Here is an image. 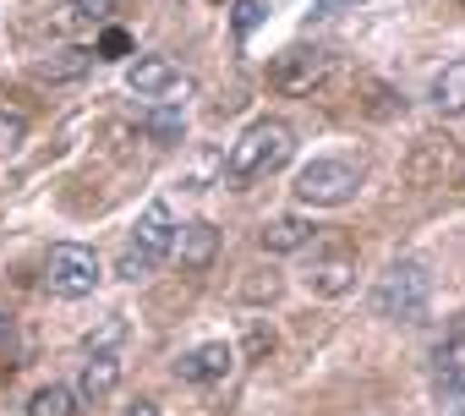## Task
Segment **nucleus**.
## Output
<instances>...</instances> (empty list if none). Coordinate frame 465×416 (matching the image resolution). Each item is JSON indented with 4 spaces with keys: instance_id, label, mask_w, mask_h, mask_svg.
<instances>
[{
    "instance_id": "f257e3e1",
    "label": "nucleus",
    "mask_w": 465,
    "mask_h": 416,
    "mask_svg": "<svg viewBox=\"0 0 465 416\" xmlns=\"http://www.w3.org/2000/svg\"><path fill=\"white\" fill-rule=\"evenodd\" d=\"M291 154H296V132H291L285 121H269V115H263V121H252V126L236 137V148H230V159H224V181H230V186H247V181L280 170Z\"/></svg>"
},
{
    "instance_id": "f03ea898",
    "label": "nucleus",
    "mask_w": 465,
    "mask_h": 416,
    "mask_svg": "<svg viewBox=\"0 0 465 416\" xmlns=\"http://www.w3.org/2000/svg\"><path fill=\"white\" fill-rule=\"evenodd\" d=\"M170 253H175V214H170V203H148L132 225V236H126V247H121V258H115V274L148 280Z\"/></svg>"
},
{
    "instance_id": "7ed1b4c3",
    "label": "nucleus",
    "mask_w": 465,
    "mask_h": 416,
    "mask_svg": "<svg viewBox=\"0 0 465 416\" xmlns=\"http://www.w3.org/2000/svg\"><path fill=\"white\" fill-rule=\"evenodd\" d=\"M361 181H367V170H361V159H345V154H323V159H312V164H302L296 170V203H307V208H340V203H351L356 192H361Z\"/></svg>"
},
{
    "instance_id": "20e7f679",
    "label": "nucleus",
    "mask_w": 465,
    "mask_h": 416,
    "mask_svg": "<svg viewBox=\"0 0 465 416\" xmlns=\"http://www.w3.org/2000/svg\"><path fill=\"white\" fill-rule=\"evenodd\" d=\"M99 280H104V269H99L94 247H77V242L50 247V263H45V285H50V296H61V302H83V296L99 291Z\"/></svg>"
},
{
    "instance_id": "39448f33",
    "label": "nucleus",
    "mask_w": 465,
    "mask_h": 416,
    "mask_svg": "<svg viewBox=\"0 0 465 416\" xmlns=\"http://www.w3.org/2000/svg\"><path fill=\"white\" fill-rule=\"evenodd\" d=\"M329 72H334V55H329V50H318V45H291V50H280V55L269 61V88L296 99V94L323 88Z\"/></svg>"
},
{
    "instance_id": "423d86ee",
    "label": "nucleus",
    "mask_w": 465,
    "mask_h": 416,
    "mask_svg": "<svg viewBox=\"0 0 465 416\" xmlns=\"http://www.w3.org/2000/svg\"><path fill=\"white\" fill-rule=\"evenodd\" d=\"M372 307H378L383 318L416 323V318L427 312V269H421L416 258L394 263V269H389V274L378 280V291H372Z\"/></svg>"
},
{
    "instance_id": "0eeeda50",
    "label": "nucleus",
    "mask_w": 465,
    "mask_h": 416,
    "mask_svg": "<svg viewBox=\"0 0 465 416\" xmlns=\"http://www.w3.org/2000/svg\"><path fill=\"white\" fill-rule=\"evenodd\" d=\"M126 88H132L137 99H153V104H181V99L192 94V83L181 77V66L164 61V55H137V61L126 66Z\"/></svg>"
},
{
    "instance_id": "6e6552de",
    "label": "nucleus",
    "mask_w": 465,
    "mask_h": 416,
    "mask_svg": "<svg viewBox=\"0 0 465 416\" xmlns=\"http://www.w3.org/2000/svg\"><path fill=\"white\" fill-rule=\"evenodd\" d=\"M230 367H236V351L224 340H208V345H192L181 362H175V378L181 383H224Z\"/></svg>"
},
{
    "instance_id": "1a4fd4ad",
    "label": "nucleus",
    "mask_w": 465,
    "mask_h": 416,
    "mask_svg": "<svg viewBox=\"0 0 465 416\" xmlns=\"http://www.w3.org/2000/svg\"><path fill=\"white\" fill-rule=\"evenodd\" d=\"M115 383H121V356H115V351H94V356L83 362V378H77L72 389H77V405H94V400H104Z\"/></svg>"
},
{
    "instance_id": "9d476101",
    "label": "nucleus",
    "mask_w": 465,
    "mask_h": 416,
    "mask_svg": "<svg viewBox=\"0 0 465 416\" xmlns=\"http://www.w3.org/2000/svg\"><path fill=\"white\" fill-rule=\"evenodd\" d=\"M312 220L307 214H280V220H269L263 231H258V247L263 253H302L307 242H312Z\"/></svg>"
},
{
    "instance_id": "9b49d317",
    "label": "nucleus",
    "mask_w": 465,
    "mask_h": 416,
    "mask_svg": "<svg viewBox=\"0 0 465 416\" xmlns=\"http://www.w3.org/2000/svg\"><path fill=\"white\" fill-rule=\"evenodd\" d=\"M438 394H443V405L465 411V340L438 351Z\"/></svg>"
},
{
    "instance_id": "f8f14e48",
    "label": "nucleus",
    "mask_w": 465,
    "mask_h": 416,
    "mask_svg": "<svg viewBox=\"0 0 465 416\" xmlns=\"http://www.w3.org/2000/svg\"><path fill=\"white\" fill-rule=\"evenodd\" d=\"M88 66H94V50L66 45V50H55L50 61H34V77H39V83H77Z\"/></svg>"
},
{
    "instance_id": "ddd939ff",
    "label": "nucleus",
    "mask_w": 465,
    "mask_h": 416,
    "mask_svg": "<svg viewBox=\"0 0 465 416\" xmlns=\"http://www.w3.org/2000/svg\"><path fill=\"white\" fill-rule=\"evenodd\" d=\"M175 253H181V263H186V269H208V263H213V253H219V231L197 220V225L175 231Z\"/></svg>"
},
{
    "instance_id": "4468645a",
    "label": "nucleus",
    "mask_w": 465,
    "mask_h": 416,
    "mask_svg": "<svg viewBox=\"0 0 465 416\" xmlns=\"http://www.w3.org/2000/svg\"><path fill=\"white\" fill-rule=\"evenodd\" d=\"M432 110L438 115H465V61H449L432 77Z\"/></svg>"
},
{
    "instance_id": "2eb2a0df",
    "label": "nucleus",
    "mask_w": 465,
    "mask_h": 416,
    "mask_svg": "<svg viewBox=\"0 0 465 416\" xmlns=\"http://www.w3.org/2000/svg\"><path fill=\"white\" fill-rule=\"evenodd\" d=\"M307 285H312L318 296H345V291L356 285V269H351V258H329V263H312Z\"/></svg>"
},
{
    "instance_id": "dca6fc26",
    "label": "nucleus",
    "mask_w": 465,
    "mask_h": 416,
    "mask_svg": "<svg viewBox=\"0 0 465 416\" xmlns=\"http://www.w3.org/2000/svg\"><path fill=\"white\" fill-rule=\"evenodd\" d=\"M28 416H77V389L72 383H45L28 400Z\"/></svg>"
},
{
    "instance_id": "f3484780",
    "label": "nucleus",
    "mask_w": 465,
    "mask_h": 416,
    "mask_svg": "<svg viewBox=\"0 0 465 416\" xmlns=\"http://www.w3.org/2000/svg\"><path fill=\"white\" fill-rule=\"evenodd\" d=\"M66 6V17H77V23H104L110 12H115V0H61Z\"/></svg>"
},
{
    "instance_id": "a211bd4d",
    "label": "nucleus",
    "mask_w": 465,
    "mask_h": 416,
    "mask_svg": "<svg viewBox=\"0 0 465 416\" xmlns=\"http://www.w3.org/2000/svg\"><path fill=\"white\" fill-rule=\"evenodd\" d=\"M143 132H153V137H164V143H175L186 126H181V110H159V115H143Z\"/></svg>"
},
{
    "instance_id": "6ab92c4d",
    "label": "nucleus",
    "mask_w": 465,
    "mask_h": 416,
    "mask_svg": "<svg viewBox=\"0 0 465 416\" xmlns=\"http://www.w3.org/2000/svg\"><path fill=\"white\" fill-rule=\"evenodd\" d=\"M17 351H23V334H17V323H12L6 312H0V367H12Z\"/></svg>"
},
{
    "instance_id": "aec40b11",
    "label": "nucleus",
    "mask_w": 465,
    "mask_h": 416,
    "mask_svg": "<svg viewBox=\"0 0 465 416\" xmlns=\"http://www.w3.org/2000/svg\"><path fill=\"white\" fill-rule=\"evenodd\" d=\"M263 23V0H236V39H247Z\"/></svg>"
},
{
    "instance_id": "412c9836",
    "label": "nucleus",
    "mask_w": 465,
    "mask_h": 416,
    "mask_svg": "<svg viewBox=\"0 0 465 416\" xmlns=\"http://www.w3.org/2000/svg\"><path fill=\"white\" fill-rule=\"evenodd\" d=\"M340 6H356V0H312V23H323V17H334Z\"/></svg>"
},
{
    "instance_id": "4be33fe9",
    "label": "nucleus",
    "mask_w": 465,
    "mask_h": 416,
    "mask_svg": "<svg viewBox=\"0 0 465 416\" xmlns=\"http://www.w3.org/2000/svg\"><path fill=\"white\" fill-rule=\"evenodd\" d=\"M99 50H104V55H126V34H115V28H110V34H104V45H99Z\"/></svg>"
},
{
    "instance_id": "5701e85b",
    "label": "nucleus",
    "mask_w": 465,
    "mask_h": 416,
    "mask_svg": "<svg viewBox=\"0 0 465 416\" xmlns=\"http://www.w3.org/2000/svg\"><path fill=\"white\" fill-rule=\"evenodd\" d=\"M121 416H159V411H153V400H137V405H126Z\"/></svg>"
},
{
    "instance_id": "b1692460",
    "label": "nucleus",
    "mask_w": 465,
    "mask_h": 416,
    "mask_svg": "<svg viewBox=\"0 0 465 416\" xmlns=\"http://www.w3.org/2000/svg\"><path fill=\"white\" fill-rule=\"evenodd\" d=\"M460 186H465V175H460Z\"/></svg>"
}]
</instances>
